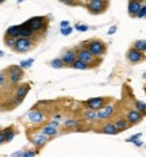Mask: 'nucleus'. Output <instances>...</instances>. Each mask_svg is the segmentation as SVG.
<instances>
[{
  "instance_id": "6ab92c4d",
  "label": "nucleus",
  "mask_w": 146,
  "mask_h": 157,
  "mask_svg": "<svg viewBox=\"0 0 146 157\" xmlns=\"http://www.w3.org/2000/svg\"><path fill=\"white\" fill-rule=\"evenodd\" d=\"M6 37H12V38L21 37V25L11 26V27H8L7 31H6Z\"/></svg>"
},
{
  "instance_id": "f03ea898",
  "label": "nucleus",
  "mask_w": 146,
  "mask_h": 157,
  "mask_svg": "<svg viewBox=\"0 0 146 157\" xmlns=\"http://www.w3.org/2000/svg\"><path fill=\"white\" fill-rule=\"evenodd\" d=\"M84 46L92 53L95 57H103L107 53V45L100 39H89V41L84 42Z\"/></svg>"
},
{
  "instance_id": "9b49d317",
  "label": "nucleus",
  "mask_w": 146,
  "mask_h": 157,
  "mask_svg": "<svg viewBox=\"0 0 146 157\" xmlns=\"http://www.w3.org/2000/svg\"><path fill=\"white\" fill-rule=\"evenodd\" d=\"M30 141L32 142V145L34 146H37V148H42V146L49 141V137L45 133H42V132H37V133L31 134Z\"/></svg>"
},
{
  "instance_id": "e433bc0d",
  "label": "nucleus",
  "mask_w": 146,
  "mask_h": 157,
  "mask_svg": "<svg viewBox=\"0 0 146 157\" xmlns=\"http://www.w3.org/2000/svg\"><path fill=\"white\" fill-rule=\"evenodd\" d=\"M68 26H70L68 21H62V22L60 23V27H61V29H62V27H68Z\"/></svg>"
},
{
  "instance_id": "ea45409f",
  "label": "nucleus",
  "mask_w": 146,
  "mask_h": 157,
  "mask_svg": "<svg viewBox=\"0 0 146 157\" xmlns=\"http://www.w3.org/2000/svg\"><path fill=\"white\" fill-rule=\"evenodd\" d=\"M3 56H4V53H3V52L0 50V57H3Z\"/></svg>"
},
{
  "instance_id": "423d86ee",
  "label": "nucleus",
  "mask_w": 146,
  "mask_h": 157,
  "mask_svg": "<svg viewBox=\"0 0 146 157\" xmlns=\"http://www.w3.org/2000/svg\"><path fill=\"white\" fill-rule=\"evenodd\" d=\"M32 45H34V44H32L31 38L18 37V38H16V42H15L14 50L18 52V53H27V52L31 50Z\"/></svg>"
},
{
  "instance_id": "7ed1b4c3",
  "label": "nucleus",
  "mask_w": 146,
  "mask_h": 157,
  "mask_svg": "<svg viewBox=\"0 0 146 157\" xmlns=\"http://www.w3.org/2000/svg\"><path fill=\"white\" fill-rule=\"evenodd\" d=\"M108 6H110L108 0H89L85 4V7L89 11V14L100 15V14H104L108 10Z\"/></svg>"
},
{
  "instance_id": "f704fd0d",
  "label": "nucleus",
  "mask_w": 146,
  "mask_h": 157,
  "mask_svg": "<svg viewBox=\"0 0 146 157\" xmlns=\"http://www.w3.org/2000/svg\"><path fill=\"white\" fill-rule=\"evenodd\" d=\"M7 83V77H6V73H3V72H0V87L4 86V84Z\"/></svg>"
},
{
  "instance_id": "9d476101",
  "label": "nucleus",
  "mask_w": 146,
  "mask_h": 157,
  "mask_svg": "<svg viewBox=\"0 0 146 157\" xmlns=\"http://www.w3.org/2000/svg\"><path fill=\"white\" fill-rule=\"evenodd\" d=\"M125 118L129 121V123L131 126L137 125V123H139L142 119H144V114L141 113V111H138L137 109H133V110H129L127 113L125 114Z\"/></svg>"
},
{
  "instance_id": "4468645a",
  "label": "nucleus",
  "mask_w": 146,
  "mask_h": 157,
  "mask_svg": "<svg viewBox=\"0 0 146 157\" xmlns=\"http://www.w3.org/2000/svg\"><path fill=\"white\" fill-rule=\"evenodd\" d=\"M27 119L32 123H42L45 121V114L39 110H31L27 113Z\"/></svg>"
},
{
  "instance_id": "a878e982",
  "label": "nucleus",
  "mask_w": 146,
  "mask_h": 157,
  "mask_svg": "<svg viewBox=\"0 0 146 157\" xmlns=\"http://www.w3.org/2000/svg\"><path fill=\"white\" fill-rule=\"evenodd\" d=\"M134 109H137L138 111H141V113L144 114V117L146 115V103L141 102V100H135V103H134Z\"/></svg>"
},
{
  "instance_id": "7c9ffc66",
  "label": "nucleus",
  "mask_w": 146,
  "mask_h": 157,
  "mask_svg": "<svg viewBox=\"0 0 146 157\" xmlns=\"http://www.w3.org/2000/svg\"><path fill=\"white\" fill-rule=\"evenodd\" d=\"M72 31H73V27H70V26L61 29V34H62V35H70V34H72Z\"/></svg>"
},
{
  "instance_id": "ddd939ff",
  "label": "nucleus",
  "mask_w": 146,
  "mask_h": 157,
  "mask_svg": "<svg viewBox=\"0 0 146 157\" xmlns=\"http://www.w3.org/2000/svg\"><path fill=\"white\" fill-rule=\"evenodd\" d=\"M142 0H129V6H127V11L129 15L133 18H137V14L139 12V10L142 8Z\"/></svg>"
},
{
  "instance_id": "0eeeda50",
  "label": "nucleus",
  "mask_w": 146,
  "mask_h": 157,
  "mask_svg": "<svg viewBox=\"0 0 146 157\" xmlns=\"http://www.w3.org/2000/svg\"><path fill=\"white\" fill-rule=\"evenodd\" d=\"M114 115H115V106L111 102L106 103L104 107L97 110V121H110Z\"/></svg>"
},
{
  "instance_id": "4c0bfd02",
  "label": "nucleus",
  "mask_w": 146,
  "mask_h": 157,
  "mask_svg": "<svg viewBox=\"0 0 146 157\" xmlns=\"http://www.w3.org/2000/svg\"><path fill=\"white\" fill-rule=\"evenodd\" d=\"M3 142H6V140H4V134H3V130H0V145H2Z\"/></svg>"
},
{
  "instance_id": "20e7f679",
  "label": "nucleus",
  "mask_w": 146,
  "mask_h": 157,
  "mask_svg": "<svg viewBox=\"0 0 146 157\" xmlns=\"http://www.w3.org/2000/svg\"><path fill=\"white\" fill-rule=\"evenodd\" d=\"M6 75H7V78L8 81L15 86V84H19L23 78V68H21V65H12L9 67L7 71H6Z\"/></svg>"
},
{
  "instance_id": "c9c22d12",
  "label": "nucleus",
  "mask_w": 146,
  "mask_h": 157,
  "mask_svg": "<svg viewBox=\"0 0 146 157\" xmlns=\"http://www.w3.org/2000/svg\"><path fill=\"white\" fill-rule=\"evenodd\" d=\"M116 30H118V27H116V26H111V27H110V30L107 33H108V35H112V34H115V33H116Z\"/></svg>"
},
{
  "instance_id": "f257e3e1",
  "label": "nucleus",
  "mask_w": 146,
  "mask_h": 157,
  "mask_svg": "<svg viewBox=\"0 0 146 157\" xmlns=\"http://www.w3.org/2000/svg\"><path fill=\"white\" fill-rule=\"evenodd\" d=\"M76 57L83 60L84 63H87L91 68H96L102 64V57H95L84 45L76 49Z\"/></svg>"
},
{
  "instance_id": "cd10ccee",
  "label": "nucleus",
  "mask_w": 146,
  "mask_h": 157,
  "mask_svg": "<svg viewBox=\"0 0 146 157\" xmlns=\"http://www.w3.org/2000/svg\"><path fill=\"white\" fill-rule=\"evenodd\" d=\"M15 42H16V38H12V37H6V38H4V44H6V46L9 48V49H14Z\"/></svg>"
},
{
  "instance_id": "c85d7f7f",
  "label": "nucleus",
  "mask_w": 146,
  "mask_h": 157,
  "mask_svg": "<svg viewBox=\"0 0 146 157\" xmlns=\"http://www.w3.org/2000/svg\"><path fill=\"white\" fill-rule=\"evenodd\" d=\"M32 63H34V58H28V60H24V61H22L21 64V68H23V69H27V68H30Z\"/></svg>"
},
{
  "instance_id": "f3484780",
  "label": "nucleus",
  "mask_w": 146,
  "mask_h": 157,
  "mask_svg": "<svg viewBox=\"0 0 146 157\" xmlns=\"http://www.w3.org/2000/svg\"><path fill=\"white\" fill-rule=\"evenodd\" d=\"M41 132L46 134L49 138H51V137L58 136V127L53 126V125H50V123H47V125H43V126H42Z\"/></svg>"
},
{
  "instance_id": "f8f14e48",
  "label": "nucleus",
  "mask_w": 146,
  "mask_h": 157,
  "mask_svg": "<svg viewBox=\"0 0 146 157\" xmlns=\"http://www.w3.org/2000/svg\"><path fill=\"white\" fill-rule=\"evenodd\" d=\"M61 60H62V63L65 64V67H72L73 61L76 60V49H68V50H65L62 56H61Z\"/></svg>"
},
{
  "instance_id": "72a5a7b5",
  "label": "nucleus",
  "mask_w": 146,
  "mask_h": 157,
  "mask_svg": "<svg viewBox=\"0 0 146 157\" xmlns=\"http://www.w3.org/2000/svg\"><path fill=\"white\" fill-rule=\"evenodd\" d=\"M38 153V150H23V157H31L35 156Z\"/></svg>"
},
{
  "instance_id": "5701e85b",
  "label": "nucleus",
  "mask_w": 146,
  "mask_h": 157,
  "mask_svg": "<svg viewBox=\"0 0 146 157\" xmlns=\"http://www.w3.org/2000/svg\"><path fill=\"white\" fill-rule=\"evenodd\" d=\"M34 35V31L31 30L30 27H27L24 23L21 25V37H24V38H32Z\"/></svg>"
},
{
  "instance_id": "aec40b11",
  "label": "nucleus",
  "mask_w": 146,
  "mask_h": 157,
  "mask_svg": "<svg viewBox=\"0 0 146 157\" xmlns=\"http://www.w3.org/2000/svg\"><path fill=\"white\" fill-rule=\"evenodd\" d=\"M70 68H74V69H77V71H87V69H91V67L87 63H84L83 60H80V58H77L76 57V60L73 61V64H72V67Z\"/></svg>"
},
{
  "instance_id": "1a4fd4ad",
  "label": "nucleus",
  "mask_w": 146,
  "mask_h": 157,
  "mask_svg": "<svg viewBox=\"0 0 146 157\" xmlns=\"http://www.w3.org/2000/svg\"><path fill=\"white\" fill-rule=\"evenodd\" d=\"M108 102H110V99H107V98H91V99L84 102V106H85V109L97 111L102 109V107H104V104Z\"/></svg>"
},
{
  "instance_id": "a211bd4d",
  "label": "nucleus",
  "mask_w": 146,
  "mask_h": 157,
  "mask_svg": "<svg viewBox=\"0 0 146 157\" xmlns=\"http://www.w3.org/2000/svg\"><path fill=\"white\" fill-rule=\"evenodd\" d=\"M114 123H115L116 129H118L119 132H125V130L131 127V125L129 123V121L126 119V118H116V119L114 121Z\"/></svg>"
},
{
  "instance_id": "2f4dec72",
  "label": "nucleus",
  "mask_w": 146,
  "mask_h": 157,
  "mask_svg": "<svg viewBox=\"0 0 146 157\" xmlns=\"http://www.w3.org/2000/svg\"><path fill=\"white\" fill-rule=\"evenodd\" d=\"M137 18H139V19L146 18V6H142V8L139 10V12L137 14Z\"/></svg>"
},
{
  "instance_id": "393cba45",
  "label": "nucleus",
  "mask_w": 146,
  "mask_h": 157,
  "mask_svg": "<svg viewBox=\"0 0 146 157\" xmlns=\"http://www.w3.org/2000/svg\"><path fill=\"white\" fill-rule=\"evenodd\" d=\"M133 48H135L139 52H146V41L145 39H138V41H135L134 44H133Z\"/></svg>"
},
{
  "instance_id": "39448f33",
  "label": "nucleus",
  "mask_w": 146,
  "mask_h": 157,
  "mask_svg": "<svg viewBox=\"0 0 146 157\" xmlns=\"http://www.w3.org/2000/svg\"><path fill=\"white\" fill-rule=\"evenodd\" d=\"M24 25L27 26V27H30L34 33H39L42 30H45L46 29V19L43 18V16H34V18L28 19L27 22H24Z\"/></svg>"
},
{
  "instance_id": "58836bf2",
  "label": "nucleus",
  "mask_w": 146,
  "mask_h": 157,
  "mask_svg": "<svg viewBox=\"0 0 146 157\" xmlns=\"http://www.w3.org/2000/svg\"><path fill=\"white\" fill-rule=\"evenodd\" d=\"M133 144H134L135 146H142V141H139V140H137V141H134Z\"/></svg>"
},
{
  "instance_id": "bb28decb",
  "label": "nucleus",
  "mask_w": 146,
  "mask_h": 157,
  "mask_svg": "<svg viewBox=\"0 0 146 157\" xmlns=\"http://www.w3.org/2000/svg\"><path fill=\"white\" fill-rule=\"evenodd\" d=\"M50 67L54 68V69H61V68L65 67V64L62 63V60H61V58H54V60H51Z\"/></svg>"
},
{
  "instance_id": "2eb2a0df",
  "label": "nucleus",
  "mask_w": 146,
  "mask_h": 157,
  "mask_svg": "<svg viewBox=\"0 0 146 157\" xmlns=\"http://www.w3.org/2000/svg\"><path fill=\"white\" fill-rule=\"evenodd\" d=\"M100 132L104 133V134H108V136H116V134L121 133L118 129H116L115 123L111 122V121H106V122L103 123L102 130H100Z\"/></svg>"
},
{
  "instance_id": "6e6552de",
  "label": "nucleus",
  "mask_w": 146,
  "mask_h": 157,
  "mask_svg": "<svg viewBox=\"0 0 146 157\" xmlns=\"http://www.w3.org/2000/svg\"><path fill=\"white\" fill-rule=\"evenodd\" d=\"M126 58L130 64H139L146 60V56L144 52H139L135 48H130L127 50V54H126Z\"/></svg>"
},
{
  "instance_id": "473e14b6",
  "label": "nucleus",
  "mask_w": 146,
  "mask_h": 157,
  "mask_svg": "<svg viewBox=\"0 0 146 157\" xmlns=\"http://www.w3.org/2000/svg\"><path fill=\"white\" fill-rule=\"evenodd\" d=\"M141 136H142V133H137V134H133L130 138H127L126 141L127 142H134V141H137V140H139L141 138Z\"/></svg>"
},
{
  "instance_id": "b1692460",
  "label": "nucleus",
  "mask_w": 146,
  "mask_h": 157,
  "mask_svg": "<svg viewBox=\"0 0 146 157\" xmlns=\"http://www.w3.org/2000/svg\"><path fill=\"white\" fill-rule=\"evenodd\" d=\"M64 126L66 127V129H69V130H74V129H77V127L80 126V122L79 121H76V119H66L64 122Z\"/></svg>"
},
{
  "instance_id": "a19ab883",
  "label": "nucleus",
  "mask_w": 146,
  "mask_h": 157,
  "mask_svg": "<svg viewBox=\"0 0 146 157\" xmlns=\"http://www.w3.org/2000/svg\"><path fill=\"white\" fill-rule=\"evenodd\" d=\"M22 2H24V0H18V3H19V4H21V3H22Z\"/></svg>"
},
{
  "instance_id": "dca6fc26",
  "label": "nucleus",
  "mask_w": 146,
  "mask_h": 157,
  "mask_svg": "<svg viewBox=\"0 0 146 157\" xmlns=\"http://www.w3.org/2000/svg\"><path fill=\"white\" fill-rule=\"evenodd\" d=\"M28 90H30V87L27 86V84H22V86H18V88L15 90V98H16V103H21L22 100L26 98V95H27Z\"/></svg>"
},
{
  "instance_id": "412c9836",
  "label": "nucleus",
  "mask_w": 146,
  "mask_h": 157,
  "mask_svg": "<svg viewBox=\"0 0 146 157\" xmlns=\"http://www.w3.org/2000/svg\"><path fill=\"white\" fill-rule=\"evenodd\" d=\"M83 118L85 121H97V111L96 110H91V109H87L85 111H83Z\"/></svg>"
},
{
  "instance_id": "c756f323",
  "label": "nucleus",
  "mask_w": 146,
  "mask_h": 157,
  "mask_svg": "<svg viewBox=\"0 0 146 157\" xmlns=\"http://www.w3.org/2000/svg\"><path fill=\"white\" fill-rule=\"evenodd\" d=\"M73 29H76L77 31H81V33H85V31H88V30H89L88 26H87V25H83V23H77Z\"/></svg>"
},
{
  "instance_id": "4be33fe9",
  "label": "nucleus",
  "mask_w": 146,
  "mask_h": 157,
  "mask_svg": "<svg viewBox=\"0 0 146 157\" xmlns=\"http://www.w3.org/2000/svg\"><path fill=\"white\" fill-rule=\"evenodd\" d=\"M3 134H4V140H6V142H11L12 140H14V137H15V130L12 129V127H6L4 130H3Z\"/></svg>"
},
{
  "instance_id": "79ce46f5",
  "label": "nucleus",
  "mask_w": 146,
  "mask_h": 157,
  "mask_svg": "<svg viewBox=\"0 0 146 157\" xmlns=\"http://www.w3.org/2000/svg\"><path fill=\"white\" fill-rule=\"evenodd\" d=\"M6 2V0H0V3H4Z\"/></svg>"
}]
</instances>
